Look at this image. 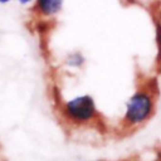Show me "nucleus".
<instances>
[{"mask_svg": "<svg viewBox=\"0 0 161 161\" xmlns=\"http://www.w3.org/2000/svg\"><path fill=\"white\" fill-rule=\"evenodd\" d=\"M155 84H140L127 98L121 118V127L125 131H136L145 126L156 112L157 89Z\"/></svg>", "mask_w": 161, "mask_h": 161, "instance_id": "1", "label": "nucleus"}, {"mask_svg": "<svg viewBox=\"0 0 161 161\" xmlns=\"http://www.w3.org/2000/svg\"><path fill=\"white\" fill-rule=\"evenodd\" d=\"M60 114L64 121L74 127L91 126L101 118V112L93 96L88 93L74 96L60 103Z\"/></svg>", "mask_w": 161, "mask_h": 161, "instance_id": "2", "label": "nucleus"}, {"mask_svg": "<svg viewBox=\"0 0 161 161\" xmlns=\"http://www.w3.org/2000/svg\"><path fill=\"white\" fill-rule=\"evenodd\" d=\"M64 0H34L33 11L43 19L57 16L63 9Z\"/></svg>", "mask_w": 161, "mask_h": 161, "instance_id": "3", "label": "nucleus"}, {"mask_svg": "<svg viewBox=\"0 0 161 161\" xmlns=\"http://www.w3.org/2000/svg\"><path fill=\"white\" fill-rule=\"evenodd\" d=\"M86 62H87V59H86V57L82 52H72V53L67 54V57L64 58L63 64L68 69L79 70L86 65Z\"/></svg>", "mask_w": 161, "mask_h": 161, "instance_id": "4", "label": "nucleus"}, {"mask_svg": "<svg viewBox=\"0 0 161 161\" xmlns=\"http://www.w3.org/2000/svg\"><path fill=\"white\" fill-rule=\"evenodd\" d=\"M155 31H156V44H157L158 64L161 65V19H160V16L155 18Z\"/></svg>", "mask_w": 161, "mask_h": 161, "instance_id": "5", "label": "nucleus"}, {"mask_svg": "<svg viewBox=\"0 0 161 161\" xmlns=\"http://www.w3.org/2000/svg\"><path fill=\"white\" fill-rule=\"evenodd\" d=\"M121 3L125 5H135V4H138L140 0H121Z\"/></svg>", "mask_w": 161, "mask_h": 161, "instance_id": "6", "label": "nucleus"}, {"mask_svg": "<svg viewBox=\"0 0 161 161\" xmlns=\"http://www.w3.org/2000/svg\"><path fill=\"white\" fill-rule=\"evenodd\" d=\"M20 4H23V5H26V4H29V3H31L33 0H18Z\"/></svg>", "mask_w": 161, "mask_h": 161, "instance_id": "7", "label": "nucleus"}, {"mask_svg": "<svg viewBox=\"0 0 161 161\" xmlns=\"http://www.w3.org/2000/svg\"><path fill=\"white\" fill-rule=\"evenodd\" d=\"M9 1H11V0H0V4H6Z\"/></svg>", "mask_w": 161, "mask_h": 161, "instance_id": "8", "label": "nucleus"}, {"mask_svg": "<svg viewBox=\"0 0 161 161\" xmlns=\"http://www.w3.org/2000/svg\"><path fill=\"white\" fill-rule=\"evenodd\" d=\"M158 16H160V19H161V8H160V15H158Z\"/></svg>", "mask_w": 161, "mask_h": 161, "instance_id": "9", "label": "nucleus"}]
</instances>
